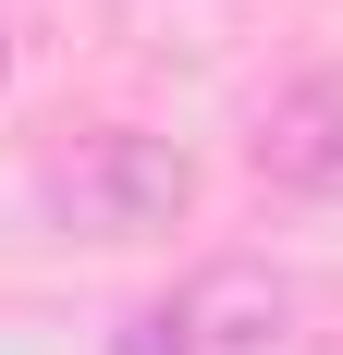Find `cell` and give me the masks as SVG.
<instances>
[{
    "label": "cell",
    "instance_id": "4",
    "mask_svg": "<svg viewBox=\"0 0 343 355\" xmlns=\"http://www.w3.org/2000/svg\"><path fill=\"white\" fill-rule=\"evenodd\" d=\"M0 73H12V37H0Z\"/></svg>",
    "mask_w": 343,
    "mask_h": 355
},
{
    "label": "cell",
    "instance_id": "3",
    "mask_svg": "<svg viewBox=\"0 0 343 355\" xmlns=\"http://www.w3.org/2000/svg\"><path fill=\"white\" fill-rule=\"evenodd\" d=\"M245 159H258L282 196H343V73L307 62L294 86H270V110H258Z\"/></svg>",
    "mask_w": 343,
    "mask_h": 355
},
{
    "label": "cell",
    "instance_id": "1",
    "mask_svg": "<svg viewBox=\"0 0 343 355\" xmlns=\"http://www.w3.org/2000/svg\"><path fill=\"white\" fill-rule=\"evenodd\" d=\"M282 343H294V270H270V257H208L160 306H135L110 355H282Z\"/></svg>",
    "mask_w": 343,
    "mask_h": 355
},
{
    "label": "cell",
    "instance_id": "2",
    "mask_svg": "<svg viewBox=\"0 0 343 355\" xmlns=\"http://www.w3.org/2000/svg\"><path fill=\"white\" fill-rule=\"evenodd\" d=\"M184 209H196V159L172 135H147V123L86 135V159H62V184H49V220L86 233V245H147V233H172Z\"/></svg>",
    "mask_w": 343,
    "mask_h": 355
}]
</instances>
